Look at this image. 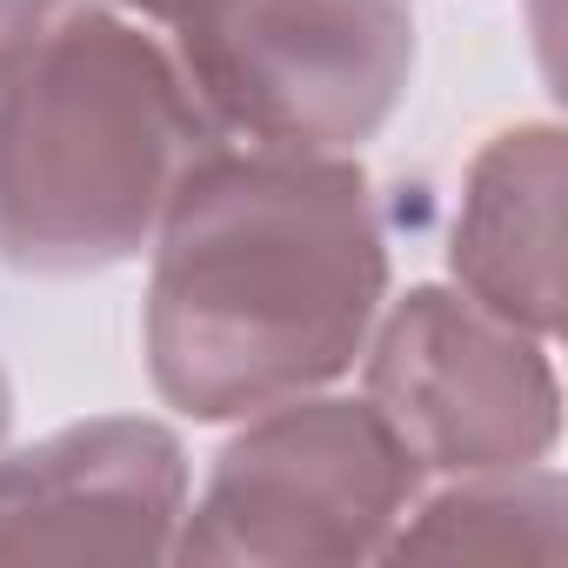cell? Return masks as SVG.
Wrapping results in <instances>:
<instances>
[{
    "label": "cell",
    "instance_id": "obj_7",
    "mask_svg": "<svg viewBox=\"0 0 568 568\" xmlns=\"http://www.w3.org/2000/svg\"><path fill=\"white\" fill-rule=\"evenodd\" d=\"M455 288L488 315L555 335L561 322V128H501L462 174V207L448 234Z\"/></svg>",
    "mask_w": 568,
    "mask_h": 568
},
{
    "label": "cell",
    "instance_id": "obj_1",
    "mask_svg": "<svg viewBox=\"0 0 568 568\" xmlns=\"http://www.w3.org/2000/svg\"><path fill=\"white\" fill-rule=\"evenodd\" d=\"M148 247V375L194 422H247L342 382L388 308V234L355 154L221 141Z\"/></svg>",
    "mask_w": 568,
    "mask_h": 568
},
{
    "label": "cell",
    "instance_id": "obj_11",
    "mask_svg": "<svg viewBox=\"0 0 568 568\" xmlns=\"http://www.w3.org/2000/svg\"><path fill=\"white\" fill-rule=\"evenodd\" d=\"M8 422H14V382H8V368H0V442H8Z\"/></svg>",
    "mask_w": 568,
    "mask_h": 568
},
{
    "label": "cell",
    "instance_id": "obj_3",
    "mask_svg": "<svg viewBox=\"0 0 568 568\" xmlns=\"http://www.w3.org/2000/svg\"><path fill=\"white\" fill-rule=\"evenodd\" d=\"M168 34L221 134L288 154H355L415 74L408 0H181Z\"/></svg>",
    "mask_w": 568,
    "mask_h": 568
},
{
    "label": "cell",
    "instance_id": "obj_4",
    "mask_svg": "<svg viewBox=\"0 0 568 568\" xmlns=\"http://www.w3.org/2000/svg\"><path fill=\"white\" fill-rule=\"evenodd\" d=\"M415 495L422 468L395 428L368 402L315 388L247 415L214 455L201 501L181 515L174 561H368L388 555Z\"/></svg>",
    "mask_w": 568,
    "mask_h": 568
},
{
    "label": "cell",
    "instance_id": "obj_5",
    "mask_svg": "<svg viewBox=\"0 0 568 568\" xmlns=\"http://www.w3.org/2000/svg\"><path fill=\"white\" fill-rule=\"evenodd\" d=\"M362 402L422 475H495L548 462L561 382L548 342L488 315L462 288H408L362 342Z\"/></svg>",
    "mask_w": 568,
    "mask_h": 568
},
{
    "label": "cell",
    "instance_id": "obj_8",
    "mask_svg": "<svg viewBox=\"0 0 568 568\" xmlns=\"http://www.w3.org/2000/svg\"><path fill=\"white\" fill-rule=\"evenodd\" d=\"M561 515L568 481L541 462L495 468V475H455L442 495H415L402 515L388 555H488V561H555L561 555Z\"/></svg>",
    "mask_w": 568,
    "mask_h": 568
},
{
    "label": "cell",
    "instance_id": "obj_9",
    "mask_svg": "<svg viewBox=\"0 0 568 568\" xmlns=\"http://www.w3.org/2000/svg\"><path fill=\"white\" fill-rule=\"evenodd\" d=\"M61 14V0H0V74H8Z\"/></svg>",
    "mask_w": 568,
    "mask_h": 568
},
{
    "label": "cell",
    "instance_id": "obj_2",
    "mask_svg": "<svg viewBox=\"0 0 568 568\" xmlns=\"http://www.w3.org/2000/svg\"><path fill=\"white\" fill-rule=\"evenodd\" d=\"M221 141L168 41L114 8L61 14L0 74V261L21 274L134 261Z\"/></svg>",
    "mask_w": 568,
    "mask_h": 568
},
{
    "label": "cell",
    "instance_id": "obj_6",
    "mask_svg": "<svg viewBox=\"0 0 568 568\" xmlns=\"http://www.w3.org/2000/svg\"><path fill=\"white\" fill-rule=\"evenodd\" d=\"M187 448L148 415H94L0 455V561H168Z\"/></svg>",
    "mask_w": 568,
    "mask_h": 568
},
{
    "label": "cell",
    "instance_id": "obj_10",
    "mask_svg": "<svg viewBox=\"0 0 568 568\" xmlns=\"http://www.w3.org/2000/svg\"><path fill=\"white\" fill-rule=\"evenodd\" d=\"M108 8H128V14H141V21L168 28V21H174V8H181V0H108Z\"/></svg>",
    "mask_w": 568,
    "mask_h": 568
}]
</instances>
